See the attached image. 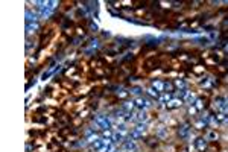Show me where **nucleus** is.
<instances>
[{
	"instance_id": "nucleus-13",
	"label": "nucleus",
	"mask_w": 228,
	"mask_h": 152,
	"mask_svg": "<svg viewBox=\"0 0 228 152\" xmlns=\"http://www.w3.org/2000/svg\"><path fill=\"white\" fill-rule=\"evenodd\" d=\"M104 146H105V145H104V138H100V140H97V142H94V143L91 145V148H93L94 151H97V152H99L100 149L104 148Z\"/></svg>"
},
{
	"instance_id": "nucleus-17",
	"label": "nucleus",
	"mask_w": 228,
	"mask_h": 152,
	"mask_svg": "<svg viewBox=\"0 0 228 152\" xmlns=\"http://www.w3.org/2000/svg\"><path fill=\"white\" fill-rule=\"evenodd\" d=\"M147 94H149V96H152V97H160V91H158V90H155L154 87H151V88L147 90Z\"/></svg>"
},
{
	"instance_id": "nucleus-27",
	"label": "nucleus",
	"mask_w": 228,
	"mask_h": 152,
	"mask_svg": "<svg viewBox=\"0 0 228 152\" xmlns=\"http://www.w3.org/2000/svg\"><path fill=\"white\" fill-rule=\"evenodd\" d=\"M91 29H94V31H97L99 28H97V24H96V23H91Z\"/></svg>"
},
{
	"instance_id": "nucleus-12",
	"label": "nucleus",
	"mask_w": 228,
	"mask_h": 152,
	"mask_svg": "<svg viewBox=\"0 0 228 152\" xmlns=\"http://www.w3.org/2000/svg\"><path fill=\"white\" fill-rule=\"evenodd\" d=\"M166 105H167V108H178L181 105V99H172V100H169Z\"/></svg>"
},
{
	"instance_id": "nucleus-23",
	"label": "nucleus",
	"mask_w": 228,
	"mask_h": 152,
	"mask_svg": "<svg viewBox=\"0 0 228 152\" xmlns=\"http://www.w3.org/2000/svg\"><path fill=\"white\" fill-rule=\"evenodd\" d=\"M221 111L224 113V114H227V113H228V102H227V100H225V104L221 107Z\"/></svg>"
},
{
	"instance_id": "nucleus-10",
	"label": "nucleus",
	"mask_w": 228,
	"mask_h": 152,
	"mask_svg": "<svg viewBox=\"0 0 228 152\" xmlns=\"http://www.w3.org/2000/svg\"><path fill=\"white\" fill-rule=\"evenodd\" d=\"M207 146V138H198L196 140V148H198V151H204Z\"/></svg>"
},
{
	"instance_id": "nucleus-20",
	"label": "nucleus",
	"mask_w": 228,
	"mask_h": 152,
	"mask_svg": "<svg viewBox=\"0 0 228 152\" xmlns=\"http://www.w3.org/2000/svg\"><path fill=\"white\" fill-rule=\"evenodd\" d=\"M55 5H56L55 0H52V2H46V8H47V9H50V11H53Z\"/></svg>"
},
{
	"instance_id": "nucleus-7",
	"label": "nucleus",
	"mask_w": 228,
	"mask_h": 152,
	"mask_svg": "<svg viewBox=\"0 0 228 152\" xmlns=\"http://www.w3.org/2000/svg\"><path fill=\"white\" fill-rule=\"evenodd\" d=\"M134 107H135L134 100H131V102H125V104L122 105V110H123V111H126V113H131L132 110H134Z\"/></svg>"
},
{
	"instance_id": "nucleus-19",
	"label": "nucleus",
	"mask_w": 228,
	"mask_h": 152,
	"mask_svg": "<svg viewBox=\"0 0 228 152\" xmlns=\"http://www.w3.org/2000/svg\"><path fill=\"white\" fill-rule=\"evenodd\" d=\"M207 140H216L217 138V132H214V131H210L208 134H207V137H205Z\"/></svg>"
},
{
	"instance_id": "nucleus-21",
	"label": "nucleus",
	"mask_w": 228,
	"mask_h": 152,
	"mask_svg": "<svg viewBox=\"0 0 228 152\" xmlns=\"http://www.w3.org/2000/svg\"><path fill=\"white\" fill-rule=\"evenodd\" d=\"M175 84H177V87H179L181 90L185 88V82H184V81H181V79H177V81H175Z\"/></svg>"
},
{
	"instance_id": "nucleus-3",
	"label": "nucleus",
	"mask_w": 228,
	"mask_h": 152,
	"mask_svg": "<svg viewBox=\"0 0 228 152\" xmlns=\"http://www.w3.org/2000/svg\"><path fill=\"white\" fill-rule=\"evenodd\" d=\"M134 120H135L137 123H146L147 120H149V116H147L146 110H140V111L134 116Z\"/></svg>"
},
{
	"instance_id": "nucleus-22",
	"label": "nucleus",
	"mask_w": 228,
	"mask_h": 152,
	"mask_svg": "<svg viewBox=\"0 0 228 152\" xmlns=\"http://www.w3.org/2000/svg\"><path fill=\"white\" fill-rule=\"evenodd\" d=\"M224 104H225V100H224V99H216V100H214V107H217L219 110H221V107L224 105Z\"/></svg>"
},
{
	"instance_id": "nucleus-18",
	"label": "nucleus",
	"mask_w": 228,
	"mask_h": 152,
	"mask_svg": "<svg viewBox=\"0 0 228 152\" xmlns=\"http://www.w3.org/2000/svg\"><path fill=\"white\" fill-rule=\"evenodd\" d=\"M100 137H102V138H113V132H111L110 129H105Z\"/></svg>"
},
{
	"instance_id": "nucleus-24",
	"label": "nucleus",
	"mask_w": 228,
	"mask_h": 152,
	"mask_svg": "<svg viewBox=\"0 0 228 152\" xmlns=\"http://www.w3.org/2000/svg\"><path fill=\"white\" fill-rule=\"evenodd\" d=\"M195 104H196V110H202V107H204V105H202V100L196 99V102H195Z\"/></svg>"
},
{
	"instance_id": "nucleus-26",
	"label": "nucleus",
	"mask_w": 228,
	"mask_h": 152,
	"mask_svg": "<svg viewBox=\"0 0 228 152\" xmlns=\"http://www.w3.org/2000/svg\"><path fill=\"white\" fill-rule=\"evenodd\" d=\"M170 88H172L170 84H164V90H170Z\"/></svg>"
},
{
	"instance_id": "nucleus-6",
	"label": "nucleus",
	"mask_w": 228,
	"mask_h": 152,
	"mask_svg": "<svg viewBox=\"0 0 228 152\" xmlns=\"http://www.w3.org/2000/svg\"><path fill=\"white\" fill-rule=\"evenodd\" d=\"M37 18H38L37 14H32L29 9L26 11V21H28V23H37Z\"/></svg>"
},
{
	"instance_id": "nucleus-11",
	"label": "nucleus",
	"mask_w": 228,
	"mask_h": 152,
	"mask_svg": "<svg viewBox=\"0 0 228 152\" xmlns=\"http://www.w3.org/2000/svg\"><path fill=\"white\" fill-rule=\"evenodd\" d=\"M185 102H187L189 105H193L195 102H196V94H195V93H190V91H189L187 96H185Z\"/></svg>"
},
{
	"instance_id": "nucleus-2",
	"label": "nucleus",
	"mask_w": 228,
	"mask_h": 152,
	"mask_svg": "<svg viewBox=\"0 0 228 152\" xmlns=\"http://www.w3.org/2000/svg\"><path fill=\"white\" fill-rule=\"evenodd\" d=\"M139 148H137L135 142L132 140H125L123 142V146H122V152H137Z\"/></svg>"
},
{
	"instance_id": "nucleus-15",
	"label": "nucleus",
	"mask_w": 228,
	"mask_h": 152,
	"mask_svg": "<svg viewBox=\"0 0 228 152\" xmlns=\"http://www.w3.org/2000/svg\"><path fill=\"white\" fill-rule=\"evenodd\" d=\"M152 87H154L155 90H158V91H163V90H164V84L161 82V81H154Z\"/></svg>"
},
{
	"instance_id": "nucleus-8",
	"label": "nucleus",
	"mask_w": 228,
	"mask_h": 152,
	"mask_svg": "<svg viewBox=\"0 0 228 152\" xmlns=\"http://www.w3.org/2000/svg\"><path fill=\"white\" fill-rule=\"evenodd\" d=\"M146 129H147V126H146V123H137V125H135V128H134V131L143 135V134L146 132Z\"/></svg>"
},
{
	"instance_id": "nucleus-1",
	"label": "nucleus",
	"mask_w": 228,
	"mask_h": 152,
	"mask_svg": "<svg viewBox=\"0 0 228 152\" xmlns=\"http://www.w3.org/2000/svg\"><path fill=\"white\" fill-rule=\"evenodd\" d=\"M134 104L139 110H147V108H151V105H152L151 100H147L146 97H143V96H137L134 99Z\"/></svg>"
},
{
	"instance_id": "nucleus-4",
	"label": "nucleus",
	"mask_w": 228,
	"mask_h": 152,
	"mask_svg": "<svg viewBox=\"0 0 228 152\" xmlns=\"http://www.w3.org/2000/svg\"><path fill=\"white\" fill-rule=\"evenodd\" d=\"M113 142L117 145V143H123L125 142V134H122V132H119V131H116V132H113Z\"/></svg>"
},
{
	"instance_id": "nucleus-14",
	"label": "nucleus",
	"mask_w": 228,
	"mask_h": 152,
	"mask_svg": "<svg viewBox=\"0 0 228 152\" xmlns=\"http://www.w3.org/2000/svg\"><path fill=\"white\" fill-rule=\"evenodd\" d=\"M38 29V23H28L26 24V31H28V34H32Z\"/></svg>"
},
{
	"instance_id": "nucleus-28",
	"label": "nucleus",
	"mask_w": 228,
	"mask_h": 152,
	"mask_svg": "<svg viewBox=\"0 0 228 152\" xmlns=\"http://www.w3.org/2000/svg\"><path fill=\"white\" fill-rule=\"evenodd\" d=\"M189 111H190V114H195V113H196V108H193V107H190V110H189Z\"/></svg>"
},
{
	"instance_id": "nucleus-9",
	"label": "nucleus",
	"mask_w": 228,
	"mask_h": 152,
	"mask_svg": "<svg viewBox=\"0 0 228 152\" xmlns=\"http://www.w3.org/2000/svg\"><path fill=\"white\" fill-rule=\"evenodd\" d=\"M38 15H40L41 18H49L50 15H52V11H50V9H47V8L44 6V8H41V9H40V14H38Z\"/></svg>"
},
{
	"instance_id": "nucleus-25",
	"label": "nucleus",
	"mask_w": 228,
	"mask_h": 152,
	"mask_svg": "<svg viewBox=\"0 0 228 152\" xmlns=\"http://www.w3.org/2000/svg\"><path fill=\"white\" fill-rule=\"evenodd\" d=\"M204 126H205V122L202 120V119H201L199 122H196V128H199V129H201V128H204Z\"/></svg>"
},
{
	"instance_id": "nucleus-16",
	"label": "nucleus",
	"mask_w": 228,
	"mask_h": 152,
	"mask_svg": "<svg viewBox=\"0 0 228 152\" xmlns=\"http://www.w3.org/2000/svg\"><path fill=\"white\" fill-rule=\"evenodd\" d=\"M158 99H160L161 104H167L169 100H172V94H163V96L158 97Z\"/></svg>"
},
{
	"instance_id": "nucleus-5",
	"label": "nucleus",
	"mask_w": 228,
	"mask_h": 152,
	"mask_svg": "<svg viewBox=\"0 0 228 152\" xmlns=\"http://www.w3.org/2000/svg\"><path fill=\"white\" fill-rule=\"evenodd\" d=\"M116 131H119V132H122V134H128V126H126V123L125 122H119V123H116Z\"/></svg>"
}]
</instances>
